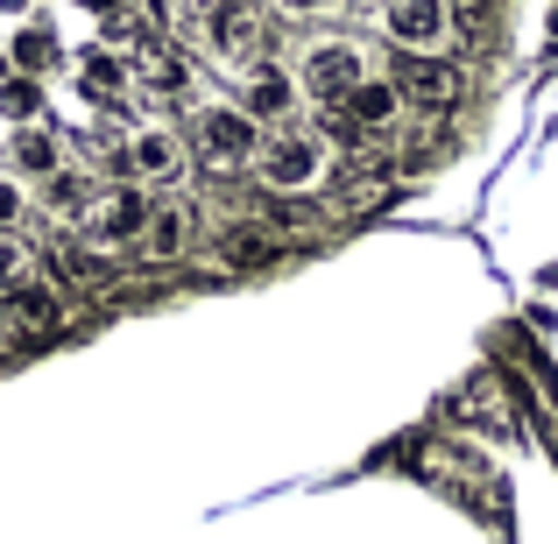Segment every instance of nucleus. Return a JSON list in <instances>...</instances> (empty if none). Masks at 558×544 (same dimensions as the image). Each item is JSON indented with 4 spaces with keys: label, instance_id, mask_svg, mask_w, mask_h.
Wrapping results in <instances>:
<instances>
[{
    "label": "nucleus",
    "instance_id": "obj_18",
    "mask_svg": "<svg viewBox=\"0 0 558 544\" xmlns=\"http://www.w3.org/2000/svg\"><path fill=\"white\" fill-rule=\"evenodd\" d=\"M121 85H128V64H121V57H107V50L85 57V93H93V99H113Z\"/></svg>",
    "mask_w": 558,
    "mask_h": 544
},
{
    "label": "nucleus",
    "instance_id": "obj_9",
    "mask_svg": "<svg viewBox=\"0 0 558 544\" xmlns=\"http://www.w3.org/2000/svg\"><path fill=\"white\" fill-rule=\"evenodd\" d=\"M184 156H191V142L178 135V128H135V135L121 142V170H128V184H178L184 178Z\"/></svg>",
    "mask_w": 558,
    "mask_h": 544
},
{
    "label": "nucleus",
    "instance_id": "obj_26",
    "mask_svg": "<svg viewBox=\"0 0 558 544\" xmlns=\"http://www.w3.org/2000/svg\"><path fill=\"white\" fill-rule=\"evenodd\" d=\"M354 8H361V0H354ZM375 8H381V0H375Z\"/></svg>",
    "mask_w": 558,
    "mask_h": 544
},
{
    "label": "nucleus",
    "instance_id": "obj_7",
    "mask_svg": "<svg viewBox=\"0 0 558 544\" xmlns=\"http://www.w3.org/2000/svg\"><path fill=\"white\" fill-rule=\"evenodd\" d=\"M233 107H241L255 128H283L290 113L304 107L298 71H290V64H276V57H255V64L241 71V99H233Z\"/></svg>",
    "mask_w": 558,
    "mask_h": 544
},
{
    "label": "nucleus",
    "instance_id": "obj_19",
    "mask_svg": "<svg viewBox=\"0 0 558 544\" xmlns=\"http://www.w3.org/2000/svg\"><path fill=\"white\" fill-rule=\"evenodd\" d=\"M22 283H28V241L22 233H0V298L22 290Z\"/></svg>",
    "mask_w": 558,
    "mask_h": 544
},
{
    "label": "nucleus",
    "instance_id": "obj_12",
    "mask_svg": "<svg viewBox=\"0 0 558 544\" xmlns=\"http://www.w3.org/2000/svg\"><path fill=\"white\" fill-rule=\"evenodd\" d=\"M0 318H8V333H14V340L57 333V326H64V290H57V283H43V276H28L22 290H8V298H0Z\"/></svg>",
    "mask_w": 558,
    "mask_h": 544
},
{
    "label": "nucleus",
    "instance_id": "obj_3",
    "mask_svg": "<svg viewBox=\"0 0 558 544\" xmlns=\"http://www.w3.org/2000/svg\"><path fill=\"white\" fill-rule=\"evenodd\" d=\"M255 178L276 191V198H304V191L326 184V142L304 135V128H276L269 142H262V164Z\"/></svg>",
    "mask_w": 558,
    "mask_h": 544
},
{
    "label": "nucleus",
    "instance_id": "obj_23",
    "mask_svg": "<svg viewBox=\"0 0 558 544\" xmlns=\"http://www.w3.org/2000/svg\"><path fill=\"white\" fill-rule=\"evenodd\" d=\"M276 14H290V22H312V14H326V8H340V0H269Z\"/></svg>",
    "mask_w": 558,
    "mask_h": 544
},
{
    "label": "nucleus",
    "instance_id": "obj_14",
    "mask_svg": "<svg viewBox=\"0 0 558 544\" xmlns=\"http://www.w3.org/2000/svg\"><path fill=\"white\" fill-rule=\"evenodd\" d=\"M36 198H43V213H50L57 227H85V219H93V205H99V184L85 178V170H57Z\"/></svg>",
    "mask_w": 558,
    "mask_h": 544
},
{
    "label": "nucleus",
    "instance_id": "obj_11",
    "mask_svg": "<svg viewBox=\"0 0 558 544\" xmlns=\"http://www.w3.org/2000/svg\"><path fill=\"white\" fill-rule=\"evenodd\" d=\"M191 247H198V219H191V205L178 198H163L149 213V227H142V241H135V255L142 262H156V269H170V262H184Z\"/></svg>",
    "mask_w": 558,
    "mask_h": 544
},
{
    "label": "nucleus",
    "instance_id": "obj_17",
    "mask_svg": "<svg viewBox=\"0 0 558 544\" xmlns=\"http://www.w3.org/2000/svg\"><path fill=\"white\" fill-rule=\"evenodd\" d=\"M142 85H149L156 99H184L191 93V64H184L178 50H156L149 64H142Z\"/></svg>",
    "mask_w": 558,
    "mask_h": 544
},
{
    "label": "nucleus",
    "instance_id": "obj_15",
    "mask_svg": "<svg viewBox=\"0 0 558 544\" xmlns=\"http://www.w3.org/2000/svg\"><path fill=\"white\" fill-rule=\"evenodd\" d=\"M8 164H14V178L50 184L57 170H64V142H57L50 128H22V135H8Z\"/></svg>",
    "mask_w": 558,
    "mask_h": 544
},
{
    "label": "nucleus",
    "instance_id": "obj_2",
    "mask_svg": "<svg viewBox=\"0 0 558 544\" xmlns=\"http://www.w3.org/2000/svg\"><path fill=\"white\" fill-rule=\"evenodd\" d=\"M262 142H269V135H262L241 107H227V99H213V107L191 113V156H198L205 170H219V178L255 170L262 164Z\"/></svg>",
    "mask_w": 558,
    "mask_h": 544
},
{
    "label": "nucleus",
    "instance_id": "obj_6",
    "mask_svg": "<svg viewBox=\"0 0 558 544\" xmlns=\"http://www.w3.org/2000/svg\"><path fill=\"white\" fill-rule=\"evenodd\" d=\"M389 78H396V93H403V113H424V121L452 113V107H460V93H466V78H460L452 57H403Z\"/></svg>",
    "mask_w": 558,
    "mask_h": 544
},
{
    "label": "nucleus",
    "instance_id": "obj_20",
    "mask_svg": "<svg viewBox=\"0 0 558 544\" xmlns=\"http://www.w3.org/2000/svg\"><path fill=\"white\" fill-rule=\"evenodd\" d=\"M381 191H389V170H354V178L340 184V205H375Z\"/></svg>",
    "mask_w": 558,
    "mask_h": 544
},
{
    "label": "nucleus",
    "instance_id": "obj_10",
    "mask_svg": "<svg viewBox=\"0 0 558 544\" xmlns=\"http://www.w3.org/2000/svg\"><path fill=\"white\" fill-rule=\"evenodd\" d=\"M276 255H283V241H276L269 219H227L213 233V269H227V276H262V269H276Z\"/></svg>",
    "mask_w": 558,
    "mask_h": 544
},
{
    "label": "nucleus",
    "instance_id": "obj_21",
    "mask_svg": "<svg viewBox=\"0 0 558 544\" xmlns=\"http://www.w3.org/2000/svg\"><path fill=\"white\" fill-rule=\"evenodd\" d=\"M36 107H43V93L28 78H8V85H0V113H8V121H28Z\"/></svg>",
    "mask_w": 558,
    "mask_h": 544
},
{
    "label": "nucleus",
    "instance_id": "obj_22",
    "mask_svg": "<svg viewBox=\"0 0 558 544\" xmlns=\"http://www.w3.org/2000/svg\"><path fill=\"white\" fill-rule=\"evenodd\" d=\"M22 213H28V191H22V178H0V233H14V227H22Z\"/></svg>",
    "mask_w": 558,
    "mask_h": 544
},
{
    "label": "nucleus",
    "instance_id": "obj_5",
    "mask_svg": "<svg viewBox=\"0 0 558 544\" xmlns=\"http://www.w3.org/2000/svg\"><path fill=\"white\" fill-rule=\"evenodd\" d=\"M198 36L219 64L247 71L262 57V8L255 0H198Z\"/></svg>",
    "mask_w": 558,
    "mask_h": 544
},
{
    "label": "nucleus",
    "instance_id": "obj_24",
    "mask_svg": "<svg viewBox=\"0 0 558 544\" xmlns=\"http://www.w3.org/2000/svg\"><path fill=\"white\" fill-rule=\"evenodd\" d=\"M50 57V36H22V64H43Z\"/></svg>",
    "mask_w": 558,
    "mask_h": 544
},
{
    "label": "nucleus",
    "instance_id": "obj_25",
    "mask_svg": "<svg viewBox=\"0 0 558 544\" xmlns=\"http://www.w3.org/2000/svg\"><path fill=\"white\" fill-rule=\"evenodd\" d=\"M85 8H99V14H121V8H128V0H85Z\"/></svg>",
    "mask_w": 558,
    "mask_h": 544
},
{
    "label": "nucleus",
    "instance_id": "obj_8",
    "mask_svg": "<svg viewBox=\"0 0 558 544\" xmlns=\"http://www.w3.org/2000/svg\"><path fill=\"white\" fill-rule=\"evenodd\" d=\"M149 213H156V198L142 184H113V191H99V205H93V219H85V241L93 247H135L142 241V227H149Z\"/></svg>",
    "mask_w": 558,
    "mask_h": 544
},
{
    "label": "nucleus",
    "instance_id": "obj_13",
    "mask_svg": "<svg viewBox=\"0 0 558 544\" xmlns=\"http://www.w3.org/2000/svg\"><path fill=\"white\" fill-rule=\"evenodd\" d=\"M403 121V93H396V78H368L354 99H347V113H340V128H354V135H389V128Z\"/></svg>",
    "mask_w": 558,
    "mask_h": 544
},
{
    "label": "nucleus",
    "instance_id": "obj_4",
    "mask_svg": "<svg viewBox=\"0 0 558 544\" xmlns=\"http://www.w3.org/2000/svg\"><path fill=\"white\" fill-rule=\"evenodd\" d=\"M375 22H381V36H389L403 57H446L460 14H452V0H381Z\"/></svg>",
    "mask_w": 558,
    "mask_h": 544
},
{
    "label": "nucleus",
    "instance_id": "obj_1",
    "mask_svg": "<svg viewBox=\"0 0 558 544\" xmlns=\"http://www.w3.org/2000/svg\"><path fill=\"white\" fill-rule=\"evenodd\" d=\"M290 71H298L304 107H318V113H347V99H354L361 85L375 78L368 50H361V43H347V36H318Z\"/></svg>",
    "mask_w": 558,
    "mask_h": 544
},
{
    "label": "nucleus",
    "instance_id": "obj_16",
    "mask_svg": "<svg viewBox=\"0 0 558 544\" xmlns=\"http://www.w3.org/2000/svg\"><path fill=\"white\" fill-rule=\"evenodd\" d=\"M57 276H71V283H107L113 276V255L93 241H64L57 247Z\"/></svg>",
    "mask_w": 558,
    "mask_h": 544
}]
</instances>
